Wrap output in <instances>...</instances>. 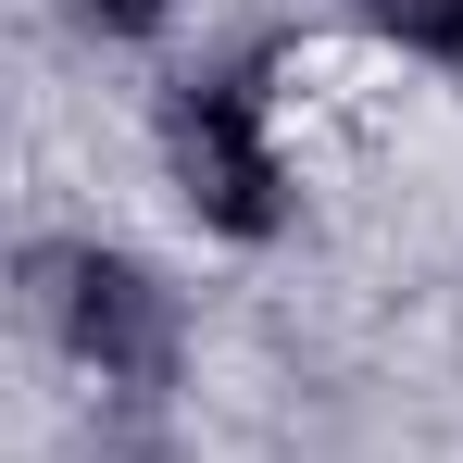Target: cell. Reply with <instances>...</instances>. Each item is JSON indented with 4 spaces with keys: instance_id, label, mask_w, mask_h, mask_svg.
<instances>
[{
    "instance_id": "277c9868",
    "label": "cell",
    "mask_w": 463,
    "mask_h": 463,
    "mask_svg": "<svg viewBox=\"0 0 463 463\" xmlns=\"http://www.w3.org/2000/svg\"><path fill=\"white\" fill-rule=\"evenodd\" d=\"M76 25H88V38H163L175 0H76Z\"/></svg>"
},
{
    "instance_id": "7a4b0ae2",
    "label": "cell",
    "mask_w": 463,
    "mask_h": 463,
    "mask_svg": "<svg viewBox=\"0 0 463 463\" xmlns=\"http://www.w3.org/2000/svg\"><path fill=\"white\" fill-rule=\"evenodd\" d=\"M25 276H38V326H51V351H63L100 401H163V388L188 376V301L163 288L138 250L51 238V250H25Z\"/></svg>"
},
{
    "instance_id": "6da1fadb",
    "label": "cell",
    "mask_w": 463,
    "mask_h": 463,
    "mask_svg": "<svg viewBox=\"0 0 463 463\" xmlns=\"http://www.w3.org/2000/svg\"><path fill=\"white\" fill-rule=\"evenodd\" d=\"M163 175L213 238H276L301 213L276 151V51H213L163 88Z\"/></svg>"
},
{
    "instance_id": "3957f363",
    "label": "cell",
    "mask_w": 463,
    "mask_h": 463,
    "mask_svg": "<svg viewBox=\"0 0 463 463\" xmlns=\"http://www.w3.org/2000/svg\"><path fill=\"white\" fill-rule=\"evenodd\" d=\"M376 38H401V51H426V63H451L463 76V0H351Z\"/></svg>"
}]
</instances>
